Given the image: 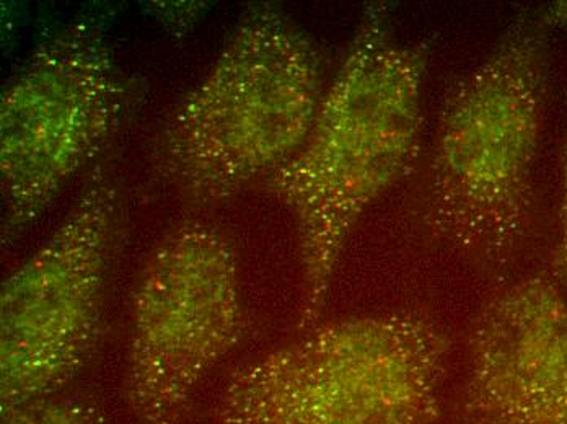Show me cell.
<instances>
[{"label":"cell","instance_id":"cell-9","mask_svg":"<svg viewBox=\"0 0 567 424\" xmlns=\"http://www.w3.org/2000/svg\"><path fill=\"white\" fill-rule=\"evenodd\" d=\"M2 424H96V416L81 400L51 396L3 412Z\"/></svg>","mask_w":567,"mask_h":424},{"label":"cell","instance_id":"cell-3","mask_svg":"<svg viewBox=\"0 0 567 424\" xmlns=\"http://www.w3.org/2000/svg\"><path fill=\"white\" fill-rule=\"evenodd\" d=\"M545 15H520L445 103L425 186L435 240L484 276L509 267L530 223L546 79Z\"/></svg>","mask_w":567,"mask_h":424},{"label":"cell","instance_id":"cell-11","mask_svg":"<svg viewBox=\"0 0 567 424\" xmlns=\"http://www.w3.org/2000/svg\"><path fill=\"white\" fill-rule=\"evenodd\" d=\"M545 19L548 23H555L559 29L565 30L567 33V0L561 2L551 3L546 9Z\"/></svg>","mask_w":567,"mask_h":424},{"label":"cell","instance_id":"cell-5","mask_svg":"<svg viewBox=\"0 0 567 424\" xmlns=\"http://www.w3.org/2000/svg\"><path fill=\"white\" fill-rule=\"evenodd\" d=\"M124 91L105 25L84 15L48 38L0 96L2 245L40 219L120 126Z\"/></svg>","mask_w":567,"mask_h":424},{"label":"cell","instance_id":"cell-1","mask_svg":"<svg viewBox=\"0 0 567 424\" xmlns=\"http://www.w3.org/2000/svg\"><path fill=\"white\" fill-rule=\"evenodd\" d=\"M427 43L398 37L392 6L369 3L309 136L266 180L299 234V330L318 325L344 245L413 164L423 123Z\"/></svg>","mask_w":567,"mask_h":424},{"label":"cell","instance_id":"cell-4","mask_svg":"<svg viewBox=\"0 0 567 424\" xmlns=\"http://www.w3.org/2000/svg\"><path fill=\"white\" fill-rule=\"evenodd\" d=\"M451 340L417 310L317 325L231 372L220 424H435Z\"/></svg>","mask_w":567,"mask_h":424},{"label":"cell","instance_id":"cell-10","mask_svg":"<svg viewBox=\"0 0 567 424\" xmlns=\"http://www.w3.org/2000/svg\"><path fill=\"white\" fill-rule=\"evenodd\" d=\"M555 267L567 291V133L565 161H563L561 236H559L558 250H556Z\"/></svg>","mask_w":567,"mask_h":424},{"label":"cell","instance_id":"cell-8","mask_svg":"<svg viewBox=\"0 0 567 424\" xmlns=\"http://www.w3.org/2000/svg\"><path fill=\"white\" fill-rule=\"evenodd\" d=\"M458 416L567 424V299L545 276L501 289L473 322Z\"/></svg>","mask_w":567,"mask_h":424},{"label":"cell","instance_id":"cell-2","mask_svg":"<svg viewBox=\"0 0 567 424\" xmlns=\"http://www.w3.org/2000/svg\"><path fill=\"white\" fill-rule=\"evenodd\" d=\"M324 92L309 33L276 3L256 2L165 120L152 175L189 208H214L297 154Z\"/></svg>","mask_w":567,"mask_h":424},{"label":"cell","instance_id":"cell-7","mask_svg":"<svg viewBox=\"0 0 567 424\" xmlns=\"http://www.w3.org/2000/svg\"><path fill=\"white\" fill-rule=\"evenodd\" d=\"M120 185L95 165L50 239L0 291V410L51 399L92 358L120 220Z\"/></svg>","mask_w":567,"mask_h":424},{"label":"cell","instance_id":"cell-6","mask_svg":"<svg viewBox=\"0 0 567 424\" xmlns=\"http://www.w3.org/2000/svg\"><path fill=\"white\" fill-rule=\"evenodd\" d=\"M241 334L234 244L216 224L179 223L148 255L133 296L124 379L133 423L182 424Z\"/></svg>","mask_w":567,"mask_h":424}]
</instances>
